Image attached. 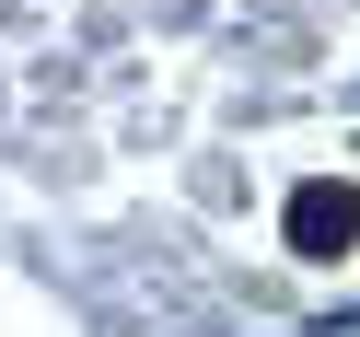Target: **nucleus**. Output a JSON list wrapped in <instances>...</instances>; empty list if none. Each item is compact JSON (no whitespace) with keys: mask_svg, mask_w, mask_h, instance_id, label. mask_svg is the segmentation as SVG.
Returning a JSON list of instances; mask_svg holds the SVG:
<instances>
[{"mask_svg":"<svg viewBox=\"0 0 360 337\" xmlns=\"http://www.w3.org/2000/svg\"><path fill=\"white\" fill-rule=\"evenodd\" d=\"M349 244H360V186L349 174L290 186V256H349Z\"/></svg>","mask_w":360,"mask_h":337,"instance_id":"nucleus-1","label":"nucleus"}]
</instances>
